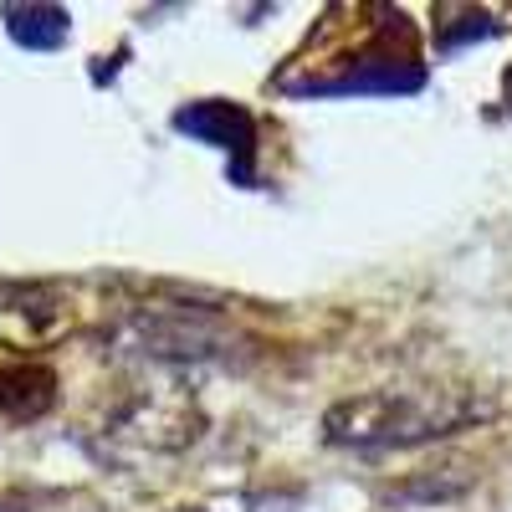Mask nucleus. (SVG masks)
<instances>
[{"label": "nucleus", "instance_id": "f257e3e1", "mask_svg": "<svg viewBox=\"0 0 512 512\" xmlns=\"http://www.w3.org/2000/svg\"><path fill=\"white\" fill-rule=\"evenodd\" d=\"M482 415H492V405H482L466 390H374V395L338 400L323 415V441L349 451L420 446V441L451 436Z\"/></svg>", "mask_w": 512, "mask_h": 512}, {"label": "nucleus", "instance_id": "f03ea898", "mask_svg": "<svg viewBox=\"0 0 512 512\" xmlns=\"http://www.w3.org/2000/svg\"><path fill=\"white\" fill-rule=\"evenodd\" d=\"M134 344L154 359H175V364H210V359H231L236 349V328L216 323L200 308H149L134 323Z\"/></svg>", "mask_w": 512, "mask_h": 512}, {"label": "nucleus", "instance_id": "7ed1b4c3", "mask_svg": "<svg viewBox=\"0 0 512 512\" xmlns=\"http://www.w3.org/2000/svg\"><path fill=\"white\" fill-rule=\"evenodd\" d=\"M57 400V374L41 364H11L0 369V420H36Z\"/></svg>", "mask_w": 512, "mask_h": 512}, {"label": "nucleus", "instance_id": "20e7f679", "mask_svg": "<svg viewBox=\"0 0 512 512\" xmlns=\"http://www.w3.org/2000/svg\"><path fill=\"white\" fill-rule=\"evenodd\" d=\"M180 134H195V139H210L221 149H251V118L231 103H195L175 118Z\"/></svg>", "mask_w": 512, "mask_h": 512}, {"label": "nucleus", "instance_id": "39448f33", "mask_svg": "<svg viewBox=\"0 0 512 512\" xmlns=\"http://www.w3.org/2000/svg\"><path fill=\"white\" fill-rule=\"evenodd\" d=\"M11 36L26 41V47H57V41L67 36V11H52V6L11 11Z\"/></svg>", "mask_w": 512, "mask_h": 512}]
</instances>
